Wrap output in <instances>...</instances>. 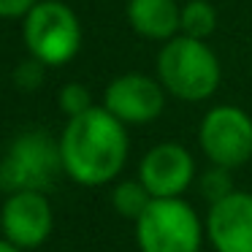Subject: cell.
Segmentation results:
<instances>
[{
	"label": "cell",
	"instance_id": "obj_7",
	"mask_svg": "<svg viewBox=\"0 0 252 252\" xmlns=\"http://www.w3.org/2000/svg\"><path fill=\"white\" fill-rule=\"evenodd\" d=\"M52 206L46 192H11L0 209V230L19 250H35L52 233Z\"/></svg>",
	"mask_w": 252,
	"mask_h": 252
},
{
	"label": "cell",
	"instance_id": "obj_5",
	"mask_svg": "<svg viewBox=\"0 0 252 252\" xmlns=\"http://www.w3.org/2000/svg\"><path fill=\"white\" fill-rule=\"evenodd\" d=\"M201 220L182 198H152L147 212L136 220V239L141 252H198Z\"/></svg>",
	"mask_w": 252,
	"mask_h": 252
},
{
	"label": "cell",
	"instance_id": "obj_18",
	"mask_svg": "<svg viewBox=\"0 0 252 252\" xmlns=\"http://www.w3.org/2000/svg\"><path fill=\"white\" fill-rule=\"evenodd\" d=\"M0 252H25V250H19V247H14L8 239H0Z\"/></svg>",
	"mask_w": 252,
	"mask_h": 252
},
{
	"label": "cell",
	"instance_id": "obj_9",
	"mask_svg": "<svg viewBox=\"0 0 252 252\" xmlns=\"http://www.w3.org/2000/svg\"><path fill=\"white\" fill-rule=\"evenodd\" d=\"M195 176V163L190 152L179 144H158L141 160L138 182L152 198H179Z\"/></svg>",
	"mask_w": 252,
	"mask_h": 252
},
{
	"label": "cell",
	"instance_id": "obj_13",
	"mask_svg": "<svg viewBox=\"0 0 252 252\" xmlns=\"http://www.w3.org/2000/svg\"><path fill=\"white\" fill-rule=\"evenodd\" d=\"M111 203H114V209L122 214V217H130V220H138L144 212H147V206L152 203V195H149V190L141 185V182H122V185H117V190L111 192Z\"/></svg>",
	"mask_w": 252,
	"mask_h": 252
},
{
	"label": "cell",
	"instance_id": "obj_15",
	"mask_svg": "<svg viewBox=\"0 0 252 252\" xmlns=\"http://www.w3.org/2000/svg\"><path fill=\"white\" fill-rule=\"evenodd\" d=\"M230 192H233V187H230V174L228 168H220V165H214L212 171H206L201 179V195L209 198L212 203L222 201V198H228Z\"/></svg>",
	"mask_w": 252,
	"mask_h": 252
},
{
	"label": "cell",
	"instance_id": "obj_11",
	"mask_svg": "<svg viewBox=\"0 0 252 252\" xmlns=\"http://www.w3.org/2000/svg\"><path fill=\"white\" fill-rule=\"evenodd\" d=\"M127 22L144 38L171 41L182 30V11L176 0H130Z\"/></svg>",
	"mask_w": 252,
	"mask_h": 252
},
{
	"label": "cell",
	"instance_id": "obj_6",
	"mask_svg": "<svg viewBox=\"0 0 252 252\" xmlns=\"http://www.w3.org/2000/svg\"><path fill=\"white\" fill-rule=\"evenodd\" d=\"M201 149L220 168H239L252 158V120L239 106H217L201 122Z\"/></svg>",
	"mask_w": 252,
	"mask_h": 252
},
{
	"label": "cell",
	"instance_id": "obj_10",
	"mask_svg": "<svg viewBox=\"0 0 252 252\" xmlns=\"http://www.w3.org/2000/svg\"><path fill=\"white\" fill-rule=\"evenodd\" d=\"M206 233L217 252H252V195L230 192L212 203L206 217Z\"/></svg>",
	"mask_w": 252,
	"mask_h": 252
},
{
	"label": "cell",
	"instance_id": "obj_17",
	"mask_svg": "<svg viewBox=\"0 0 252 252\" xmlns=\"http://www.w3.org/2000/svg\"><path fill=\"white\" fill-rule=\"evenodd\" d=\"M35 3L38 0H0V17L3 19H25Z\"/></svg>",
	"mask_w": 252,
	"mask_h": 252
},
{
	"label": "cell",
	"instance_id": "obj_12",
	"mask_svg": "<svg viewBox=\"0 0 252 252\" xmlns=\"http://www.w3.org/2000/svg\"><path fill=\"white\" fill-rule=\"evenodd\" d=\"M217 28V11L209 0H190L182 8V35L203 41Z\"/></svg>",
	"mask_w": 252,
	"mask_h": 252
},
{
	"label": "cell",
	"instance_id": "obj_2",
	"mask_svg": "<svg viewBox=\"0 0 252 252\" xmlns=\"http://www.w3.org/2000/svg\"><path fill=\"white\" fill-rule=\"evenodd\" d=\"M158 76L174 98L195 103L220 87V60L203 41L174 35L158 55Z\"/></svg>",
	"mask_w": 252,
	"mask_h": 252
},
{
	"label": "cell",
	"instance_id": "obj_8",
	"mask_svg": "<svg viewBox=\"0 0 252 252\" xmlns=\"http://www.w3.org/2000/svg\"><path fill=\"white\" fill-rule=\"evenodd\" d=\"M165 106V95L160 82L144 73L117 76L103 93V109L111 111L122 125H144L160 117Z\"/></svg>",
	"mask_w": 252,
	"mask_h": 252
},
{
	"label": "cell",
	"instance_id": "obj_1",
	"mask_svg": "<svg viewBox=\"0 0 252 252\" xmlns=\"http://www.w3.org/2000/svg\"><path fill=\"white\" fill-rule=\"evenodd\" d=\"M63 171L84 187L106 185L127 160L125 125L103 106L71 117L60 136Z\"/></svg>",
	"mask_w": 252,
	"mask_h": 252
},
{
	"label": "cell",
	"instance_id": "obj_14",
	"mask_svg": "<svg viewBox=\"0 0 252 252\" xmlns=\"http://www.w3.org/2000/svg\"><path fill=\"white\" fill-rule=\"evenodd\" d=\"M60 109L68 114V120H71V117H79V114L93 109V95H90V90L84 87V84L71 82L60 90Z\"/></svg>",
	"mask_w": 252,
	"mask_h": 252
},
{
	"label": "cell",
	"instance_id": "obj_3",
	"mask_svg": "<svg viewBox=\"0 0 252 252\" xmlns=\"http://www.w3.org/2000/svg\"><path fill=\"white\" fill-rule=\"evenodd\" d=\"M63 171L60 141L44 130H28L14 138L0 160V190L11 192H46L55 187ZM65 174V171H63Z\"/></svg>",
	"mask_w": 252,
	"mask_h": 252
},
{
	"label": "cell",
	"instance_id": "obj_4",
	"mask_svg": "<svg viewBox=\"0 0 252 252\" xmlns=\"http://www.w3.org/2000/svg\"><path fill=\"white\" fill-rule=\"evenodd\" d=\"M22 38L30 57L44 65H65L82 46V28L63 0H38L22 19Z\"/></svg>",
	"mask_w": 252,
	"mask_h": 252
},
{
	"label": "cell",
	"instance_id": "obj_16",
	"mask_svg": "<svg viewBox=\"0 0 252 252\" xmlns=\"http://www.w3.org/2000/svg\"><path fill=\"white\" fill-rule=\"evenodd\" d=\"M14 82L22 90H38V84L44 82V63H38L35 57L19 63L17 73H14Z\"/></svg>",
	"mask_w": 252,
	"mask_h": 252
}]
</instances>
